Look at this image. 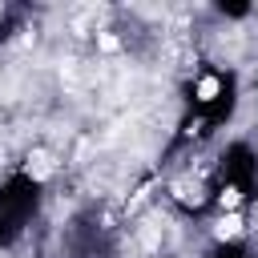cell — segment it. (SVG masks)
<instances>
[{
	"mask_svg": "<svg viewBox=\"0 0 258 258\" xmlns=\"http://www.w3.org/2000/svg\"><path fill=\"white\" fill-rule=\"evenodd\" d=\"M24 169H28V177L44 181V177L52 173V157H48L44 149H36V153H28V165H24Z\"/></svg>",
	"mask_w": 258,
	"mask_h": 258,
	"instance_id": "obj_1",
	"label": "cell"
},
{
	"mask_svg": "<svg viewBox=\"0 0 258 258\" xmlns=\"http://www.w3.org/2000/svg\"><path fill=\"white\" fill-rule=\"evenodd\" d=\"M214 234H218L222 242H226V238H238V234H242V218H238V214H226V218L214 226Z\"/></svg>",
	"mask_w": 258,
	"mask_h": 258,
	"instance_id": "obj_2",
	"label": "cell"
},
{
	"mask_svg": "<svg viewBox=\"0 0 258 258\" xmlns=\"http://www.w3.org/2000/svg\"><path fill=\"white\" fill-rule=\"evenodd\" d=\"M218 89H222V81H218V77H202V81H198V101H214V97H218Z\"/></svg>",
	"mask_w": 258,
	"mask_h": 258,
	"instance_id": "obj_3",
	"label": "cell"
},
{
	"mask_svg": "<svg viewBox=\"0 0 258 258\" xmlns=\"http://www.w3.org/2000/svg\"><path fill=\"white\" fill-rule=\"evenodd\" d=\"M238 198H242V194H238L234 185H226V189H222V206H226V210H234V206H238Z\"/></svg>",
	"mask_w": 258,
	"mask_h": 258,
	"instance_id": "obj_4",
	"label": "cell"
},
{
	"mask_svg": "<svg viewBox=\"0 0 258 258\" xmlns=\"http://www.w3.org/2000/svg\"><path fill=\"white\" fill-rule=\"evenodd\" d=\"M101 48H105V52H113V48H117V36H109V32H101Z\"/></svg>",
	"mask_w": 258,
	"mask_h": 258,
	"instance_id": "obj_5",
	"label": "cell"
}]
</instances>
